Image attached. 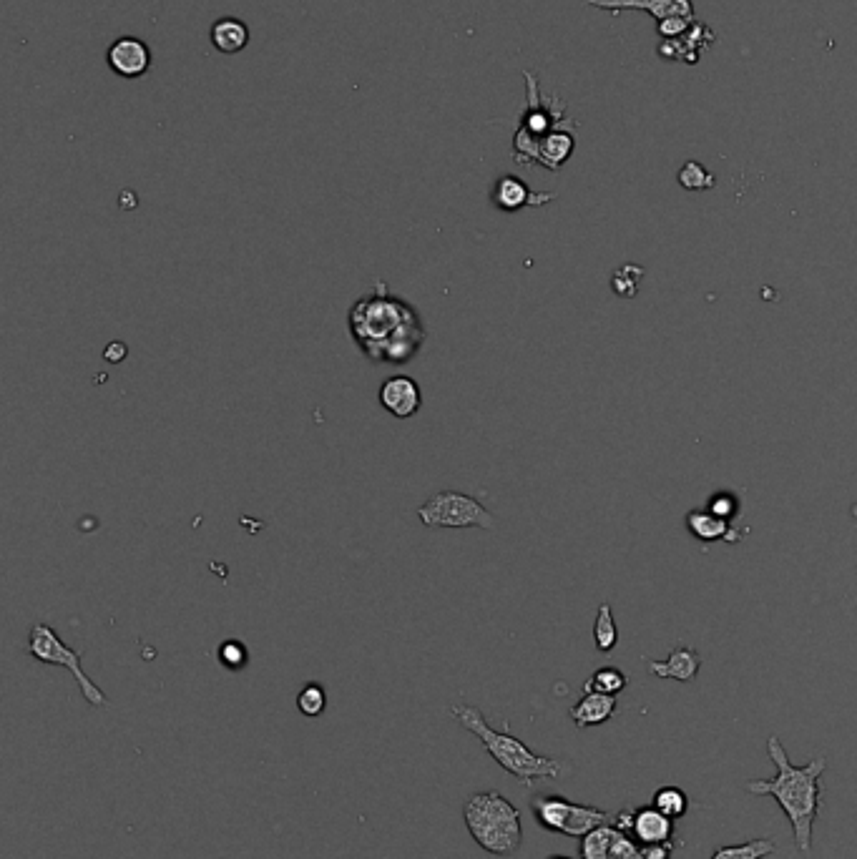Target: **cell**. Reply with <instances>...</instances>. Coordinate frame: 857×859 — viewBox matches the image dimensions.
I'll list each match as a JSON object with an SVG mask.
<instances>
[{
	"mask_svg": "<svg viewBox=\"0 0 857 859\" xmlns=\"http://www.w3.org/2000/svg\"><path fill=\"white\" fill-rule=\"evenodd\" d=\"M347 330L367 360L383 365H408L428 340L418 309L390 292L385 282H375L370 292L352 302Z\"/></svg>",
	"mask_w": 857,
	"mask_h": 859,
	"instance_id": "6da1fadb",
	"label": "cell"
},
{
	"mask_svg": "<svg viewBox=\"0 0 857 859\" xmlns=\"http://www.w3.org/2000/svg\"><path fill=\"white\" fill-rule=\"evenodd\" d=\"M767 754L775 764L777 774L772 779H749L744 789L757 797H772L785 812L792 827V839L802 854L812 849L815 822L822 807V774L827 772V759L817 757L805 767H797L787 757V749L777 736L767 739Z\"/></svg>",
	"mask_w": 857,
	"mask_h": 859,
	"instance_id": "7a4b0ae2",
	"label": "cell"
},
{
	"mask_svg": "<svg viewBox=\"0 0 857 859\" xmlns=\"http://www.w3.org/2000/svg\"><path fill=\"white\" fill-rule=\"evenodd\" d=\"M450 716H453L465 731L478 736V741H481L483 749L491 754L493 762L501 769H506L523 787H533L538 779H556L558 774L563 772V767L556 759L541 757V754L528 749L521 739H516V736L508 731V726H503V731L493 729L478 706L455 704L450 706Z\"/></svg>",
	"mask_w": 857,
	"mask_h": 859,
	"instance_id": "3957f363",
	"label": "cell"
},
{
	"mask_svg": "<svg viewBox=\"0 0 857 859\" xmlns=\"http://www.w3.org/2000/svg\"><path fill=\"white\" fill-rule=\"evenodd\" d=\"M470 837L493 857H513L523 844L521 812L501 792H475L463 807Z\"/></svg>",
	"mask_w": 857,
	"mask_h": 859,
	"instance_id": "277c9868",
	"label": "cell"
},
{
	"mask_svg": "<svg viewBox=\"0 0 857 859\" xmlns=\"http://www.w3.org/2000/svg\"><path fill=\"white\" fill-rule=\"evenodd\" d=\"M531 812L536 817L538 827H543L546 832L566 834V837H586L589 832H594L601 824L614 822V814L606 812V809L589 807V804H576L566 797H558V794H541V797H533Z\"/></svg>",
	"mask_w": 857,
	"mask_h": 859,
	"instance_id": "5b68a950",
	"label": "cell"
},
{
	"mask_svg": "<svg viewBox=\"0 0 857 859\" xmlns=\"http://www.w3.org/2000/svg\"><path fill=\"white\" fill-rule=\"evenodd\" d=\"M28 654H31L36 661H41V664L63 666V669L71 671L78 689H81L83 699H86L91 706H96V709H106V706L111 704L109 696L101 691V686L93 684V681L86 676V671H83L81 651L66 646V643L61 641V636H58L48 623H36V626H31V633H28Z\"/></svg>",
	"mask_w": 857,
	"mask_h": 859,
	"instance_id": "8992f818",
	"label": "cell"
},
{
	"mask_svg": "<svg viewBox=\"0 0 857 859\" xmlns=\"http://www.w3.org/2000/svg\"><path fill=\"white\" fill-rule=\"evenodd\" d=\"M418 518L425 528H496V518L481 500L458 490H440L428 503L418 508Z\"/></svg>",
	"mask_w": 857,
	"mask_h": 859,
	"instance_id": "52a82bcc",
	"label": "cell"
},
{
	"mask_svg": "<svg viewBox=\"0 0 857 859\" xmlns=\"http://www.w3.org/2000/svg\"><path fill=\"white\" fill-rule=\"evenodd\" d=\"M380 405L388 410L390 415L398 420H408V417L418 415L420 405H423V392L420 385L408 375H393L380 385Z\"/></svg>",
	"mask_w": 857,
	"mask_h": 859,
	"instance_id": "ba28073f",
	"label": "cell"
},
{
	"mask_svg": "<svg viewBox=\"0 0 857 859\" xmlns=\"http://www.w3.org/2000/svg\"><path fill=\"white\" fill-rule=\"evenodd\" d=\"M111 71L121 78H141L151 66V51L144 41L134 36H124L111 43L106 53Z\"/></svg>",
	"mask_w": 857,
	"mask_h": 859,
	"instance_id": "9c48e42d",
	"label": "cell"
},
{
	"mask_svg": "<svg viewBox=\"0 0 857 859\" xmlns=\"http://www.w3.org/2000/svg\"><path fill=\"white\" fill-rule=\"evenodd\" d=\"M589 6L604 8V11H636L651 13L659 21H669V18H694V6L692 0H586Z\"/></svg>",
	"mask_w": 857,
	"mask_h": 859,
	"instance_id": "30bf717a",
	"label": "cell"
},
{
	"mask_svg": "<svg viewBox=\"0 0 857 859\" xmlns=\"http://www.w3.org/2000/svg\"><path fill=\"white\" fill-rule=\"evenodd\" d=\"M631 837L639 844H674L677 822L661 814L654 804H649V807H641L639 812H634Z\"/></svg>",
	"mask_w": 857,
	"mask_h": 859,
	"instance_id": "8fae6325",
	"label": "cell"
},
{
	"mask_svg": "<svg viewBox=\"0 0 857 859\" xmlns=\"http://www.w3.org/2000/svg\"><path fill=\"white\" fill-rule=\"evenodd\" d=\"M491 199L501 211H521L523 206H541V204H546V201L556 199V196L553 194H536V191L528 189L526 181H521L518 176L508 174V176H501V179L496 181V186H493V191H491Z\"/></svg>",
	"mask_w": 857,
	"mask_h": 859,
	"instance_id": "7c38bea8",
	"label": "cell"
},
{
	"mask_svg": "<svg viewBox=\"0 0 857 859\" xmlns=\"http://www.w3.org/2000/svg\"><path fill=\"white\" fill-rule=\"evenodd\" d=\"M616 714V696L599 694V691H589L581 696L579 704L571 706L568 716L576 724V729H589V726H601Z\"/></svg>",
	"mask_w": 857,
	"mask_h": 859,
	"instance_id": "4fadbf2b",
	"label": "cell"
},
{
	"mask_svg": "<svg viewBox=\"0 0 857 859\" xmlns=\"http://www.w3.org/2000/svg\"><path fill=\"white\" fill-rule=\"evenodd\" d=\"M702 659L697 651L692 649H677L669 654L666 661H649V674L659 676V679H674V681H692L697 676Z\"/></svg>",
	"mask_w": 857,
	"mask_h": 859,
	"instance_id": "5bb4252c",
	"label": "cell"
},
{
	"mask_svg": "<svg viewBox=\"0 0 857 859\" xmlns=\"http://www.w3.org/2000/svg\"><path fill=\"white\" fill-rule=\"evenodd\" d=\"M574 136L566 134V131H551L541 139L538 146V164L546 166V169L558 171L568 161V156L574 154Z\"/></svg>",
	"mask_w": 857,
	"mask_h": 859,
	"instance_id": "9a60e30c",
	"label": "cell"
},
{
	"mask_svg": "<svg viewBox=\"0 0 857 859\" xmlns=\"http://www.w3.org/2000/svg\"><path fill=\"white\" fill-rule=\"evenodd\" d=\"M212 43L222 53H239L249 43V28L237 18H219L212 26Z\"/></svg>",
	"mask_w": 857,
	"mask_h": 859,
	"instance_id": "2e32d148",
	"label": "cell"
},
{
	"mask_svg": "<svg viewBox=\"0 0 857 859\" xmlns=\"http://www.w3.org/2000/svg\"><path fill=\"white\" fill-rule=\"evenodd\" d=\"M619 829L614 827V822L601 824L594 832H589L586 837H581V859H609L611 844H614Z\"/></svg>",
	"mask_w": 857,
	"mask_h": 859,
	"instance_id": "e0dca14e",
	"label": "cell"
},
{
	"mask_svg": "<svg viewBox=\"0 0 857 859\" xmlns=\"http://www.w3.org/2000/svg\"><path fill=\"white\" fill-rule=\"evenodd\" d=\"M775 842L772 839H749L742 844H727V847L714 849L709 859H767L775 854Z\"/></svg>",
	"mask_w": 857,
	"mask_h": 859,
	"instance_id": "ac0fdd59",
	"label": "cell"
},
{
	"mask_svg": "<svg viewBox=\"0 0 857 859\" xmlns=\"http://www.w3.org/2000/svg\"><path fill=\"white\" fill-rule=\"evenodd\" d=\"M651 804H654V807L659 809L661 814H666L669 819H674V822H679V819L687 817L689 807H692L687 792H684V789H679V787H661L659 792L651 797Z\"/></svg>",
	"mask_w": 857,
	"mask_h": 859,
	"instance_id": "d6986e66",
	"label": "cell"
},
{
	"mask_svg": "<svg viewBox=\"0 0 857 859\" xmlns=\"http://www.w3.org/2000/svg\"><path fill=\"white\" fill-rule=\"evenodd\" d=\"M689 528L694 535L704 538V541H714V538H722L724 530H727V518L712 513V510H694L687 518Z\"/></svg>",
	"mask_w": 857,
	"mask_h": 859,
	"instance_id": "ffe728a7",
	"label": "cell"
},
{
	"mask_svg": "<svg viewBox=\"0 0 857 859\" xmlns=\"http://www.w3.org/2000/svg\"><path fill=\"white\" fill-rule=\"evenodd\" d=\"M594 641L601 654H609L616 646V641H619V631H616V621L609 603H601L599 608V616H596L594 623Z\"/></svg>",
	"mask_w": 857,
	"mask_h": 859,
	"instance_id": "44dd1931",
	"label": "cell"
},
{
	"mask_svg": "<svg viewBox=\"0 0 857 859\" xmlns=\"http://www.w3.org/2000/svg\"><path fill=\"white\" fill-rule=\"evenodd\" d=\"M626 684H629V681H626L624 671L614 669V666H606V669H599L589 681H586L584 694H589V691H599V694L616 696L626 689Z\"/></svg>",
	"mask_w": 857,
	"mask_h": 859,
	"instance_id": "7402d4cb",
	"label": "cell"
},
{
	"mask_svg": "<svg viewBox=\"0 0 857 859\" xmlns=\"http://www.w3.org/2000/svg\"><path fill=\"white\" fill-rule=\"evenodd\" d=\"M297 709L307 719H317V716L325 714L327 709V694L320 684H307L302 686V691L297 694Z\"/></svg>",
	"mask_w": 857,
	"mask_h": 859,
	"instance_id": "603a6c76",
	"label": "cell"
},
{
	"mask_svg": "<svg viewBox=\"0 0 857 859\" xmlns=\"http://www.w3.org/2000/svg\"><path fill=\"white\" fill-rule=\"evenodd\" d=\"M679 184L689 191H704L714 186V174H709L702 164L697 161H687L679 171Z\"/></svg>",
	"mask_w": 857,
	"mask_h": 859,
	"instance_id": "cb8c5ba5",
	"label": "cell"
},
{
	"mask_svg": "<svg viewBox=\"0 0 857 859\" xmlns=\"http://www.w3.org/2000/svg\"><path fill=\"white\" fill-rule=\"evenodd\" d=\"M219 656V664L224 666V669L229 671H239L247 666L249 661V651L247 646H244L242 641H237V638H229V641H224L222 646L217 649Z\"/></svg>",
	"mask_w": 857,
	"mask_h": 859,
	"instance_id": "d4e9b609",
	"label": "cell"
},
{
	"mask_svg": "<svg viewBox=\"0 0 857 859\" xmlns=\"http://www.w3.org/2000/svg\"><path fill=\"white\" fill-rule=\"evenodd\" d=\"M641 274H644V269L636 267V264H626V267H621L619 272L614 274V289L621 297H634L636 277H641Z\"/></svg>",
	"mask_w": 857,
	"mask_h": 859,
	"instance_id": "484cf974",
	"label": "cell"
},
{
	"mask_svg": "<svg viewBox=\"0 0 857 859\" xmlns=\"http://www.w3.org/2000/svg\"><path fill=\"white\" fill-rule=\"evenodd\" d=\"M609 859H641V844L631 834L619 832L611 844Z\"/></svg>",
	"mask_w": 857,
	"mask_h": 859,
	"instance_id": "4316f807",
	"label": "cell"
},
{
	"mask_svg": "<svg viewBox=\"0 0 857 859\" xmlns=\"http://www.w3.org/2000/svg\"><path fill=\"white\" fill-rule=\"evenodd\" d=\"M689 26H692L689 18H669V21H659V36L666 38V41H672V38L682 36Z\"/></svg>",
	"mask_w": 857,
	"mask_h": 859,
	"instance_id": "83f0119b",
	"label": "cell"
},
{
	"mask_svg": "<svg viewBox=\"0 0 857 859\" xmlns=\"http://www.w3.org/2000/svg\"><path fill=\"white\" fill-rule=\"evenodd\" d=\"M641 859H674V844H641Z\"/></svg>",
	"mask_w": 857,
	"mask_h": 859,
	"instance_id": "f1b7e54d",
	"label": "cell"
},
{
	"mask_svg": "<svg viewBox=\"0 0 857 859\" xmlns=\"http://www.w3.org/2000/svg\"><path fill=\"white\" fill-rule=\"evenodd\" d=\"M614 827L619 829V832L631 834V827H634V812H619L614 817Z\"/></svg>",
	"mask_w": 857,
	"mask_h": 859,
	"instance_id": "f546056e",
	"label": "cell"
},
{
	"mask_svg": "<svg viewBox=\"0 0 857 859\" xmlns=\"http://www.w3.org/2000/svg\"><path fill=\"white\" fill-rule=\"evenodd\" d=\"M548 859H574V857H563V854H551Z\"/></svg>",
	"mask_w": 857,
	"mask_h": 859,
	"instance_id": "4dcf8cb0",
	"label": "cell"
},
{
	"mask_svg": "<svg viewBox=\"0 0 857 859\" xmlns=\"http://www.w3.org/2000/svg\"><path fill=\"white\" fill-rule=\"evenodd\" d=\"M855 515H857V508H855Z\"/></svg>",
	"mask_w": 857,
	"mask_h": 859,
	"instance_id": "1f68e13d",
	"label": "cell"
}]
</instances>
